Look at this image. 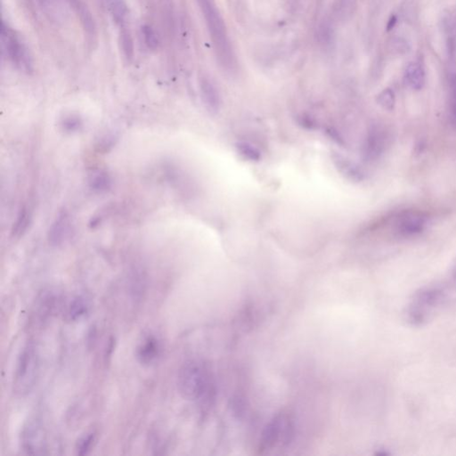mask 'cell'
<instances>
[{
	"label": "cell",
	"instance_id": "obj_1",
	"mask_svg": "<svg viewBox=\"0 0 456 456\" xmlns=\"http://www.w3.org/2000/svg\"><path fill=\"white\" fill-rule=\"evenodd\" d=\"M39 357L33 343H28L21 351L13 376V391L18 396H25L32 390L38 380Z\"/></svg>",
	"mask_w": 456,
	"mask_h": 456
},
{
	"label": "cell",
	"instance_id": "obj_2",
	"mask_svg": "<svg viewBox=\"0 0 456 456\" xmlns=\"http://www.w3.org/2000/svg\"><path fill=\"white\" fill-rule=\"evenodd\" d=\"M198 2L206 19L220 63L227 68H232L233 64L232 51L228 41L226 26L219 11L212 0H198Z\"/></svg>",
	"mask_w": 456,
	"mask_h": 456
},
{
	"label": "cell",
	"instance_id": "obj_3",
	"mask_svg": "<svg viewBox=\"0 0 456 456\" xmlns=\"http://www.w3.org/2000/svg\"><path fill=\"white\" fill-rule=\"evenodd\" d=\"M178 390L182 397L195 400L203 396L208 386L206 368L199 361H189L182 366L178 372Z\"/></svg>",
	"mask_w": 456,
	"mask_h": 456
},
{
	"label": "cell",
	"instance_id": "obj_4",
	"mask_svg": "<svg viewBox=\"0 0 456 456\" xmlns=\"http://www.w3.org/2000/svg\"><path fill=\"white\" fill-rule=\"evenodd\" d=\"M1 42L3 52L17 68L27 72L32 70L33 64L30 51L19 35L4 23L2 24Z\"/></svg>",
	"mask_w": 456,
	"mask_h": 456
},
{
	"label": "cell",
	"instance_id": "obj_5",
	"mask_svg": "<svg viewBox=\"0 0 456 456\" xmlns=\"http://www.w3.org/2000/svg\"><path fill=\"white\" fill-rule=\"evenodd\" d=\"M292 420L286 414H280L271 422L263 433L261 447L272 448L277 443H287L292 435Z\"/></svg>",
	"mask_w": 456,
	"mask_h": 456
},
{
	"label": "cell",
	"instance_id": "obj_6",
	"mask_svg": "<svg viewBox=\"0 0 456 456\" xmlns=\"http://www.w3.org/2000/svg\"><path fill=\"white\" fill-rule=\"evenodd\" d=\"M428 224V219L423 213L418 212H405L397 218L394 229L398 235L411 237L423 232Z\"/></svg>",
	"mask_w": 456,
	"mask_h": 456
},
{
	"label": "cell",
	"instance_id": "obj_7",
	"mask_svg": "<svg viewBox=\"0 0 456 456\" xmlns=\"http://www.w3.org/2000/svg\"><path fill=\"white\" fill-rule=\"evenodd\" d=\"M387 135L380 127L374 126L369 132L363 144V154L369 161L377 160L384 152Z\"/></svg>",
	"mask_w": 456,
	"mask_h": 456
},
{
	"label": "cell",
	"instance_id": "obj_8",
	"mask_svg": "<svg viewBox=\"0 0 456 456\" xmlns=\"http://www.w3.org/2000/svg\"><path fill=\"white\" fill-rule=\"evenodd\" d=\"M21 444L29 454H39L42 451L45 436L39 423L30 422L24 427L21 433Z\"/></svg>",
	"mask_w": 456,
	"mask_h": 456
},
{
	"label": "cell",
	"instance_id": "obj_9",
	"mask_svg": "<svg viewBox=\"0 0 456 456\" xmlns=\"http://www.w3.org/2000/svg\"><path fill=\"white\" fill-rule=\"evenodd\" d=\"M39 8L47 19L56 24L67 20V10L62 0H37Z\"/></svg>",
	"mask_w": 456,
	"mask_h": 456
},
{
	"label": "cell",
	"instance_id": "obj_10",
	"mask_svg": "<svg viewBox=\"0 0 456 456\" xmlns=\"http://www.w3.org/2000/svg\"><path fill=\"white\" fill-rule=\"evenodd\" d=\"M161 353V343L153 335H149L140 343L136 350L139 362L143 364L153 363Z\"/></svg>",
	"mask_w": 456,
	"mask_h": 456
},
{
	"label": "cell",
	"instance_id": "obj_11",
	"mask_svg": "<svg viewBox=\"0 0 456 456\" xmlns=\"http://www.w3.org/2000/svg\"><path fill=\"white\" fill-rule=\"evenodd\" d=\"M200 90L206 109L211 114H217L220 111V97L215 85L207 78H202L200 81Z\"/></svg>",
	"mask_w": 456,
	"mask_h": 456
},
{
	"label": "cell",
	"instance_id": "obj_12",
	"mask_svg": "<svg viewBox=\"0 0 456 456\" xmlns=\"http://www.w3.org/2000/svg\"><path fill=\"white\" fill-rule=\"evenodd\" d=\"M72 8L75 10L77 14L80 16L81 23L85 30L90 37H93L97 33V26L92 13L90 12L87 4L82 0H67Z\"/></svg>",
	"mask_w": 456,
	"mask_h": 456
},
{
	"label": "cell",
	"instance_id": "obj_13",
	"mask_svg": "<svg viewBox=\"0 0 456 456\" xmlns=\"http://www.w3.org/2000/svg\"><path fill=\"white\" fill-rule=\"evenodd\" d=\"M426 75L423 66L419 63H412L406 68L405 81L410 89L421 90L425 85Z\"/></svg>",
	"mask_w": 456,
	"mask_h": 456
},
{
	"label": "cell",
	"instance_id": "obj_14",
	"mask_svg": "<svg viewBox=\"0 0 456 456\" xmlns=\"http://www.w3.org/2000/svg\"><path fill=\"white\" fill-rule=\"evenodd\" d=\"M70 233V221L65 213L56 219L49 230V240L53 244H60L67 238Z\"/></svg>",
	"mask_w": 456,
	"mask_h": 456
},
{
	"label": "cell",
	"instance_id": "obj_15",
	"mask_svg": "<svg viewBox=\"0 0 456 456\" xmlns=\"http://www.w3.org/2000/svg\"><path fill=\"white\" fill-rule=\"evenodd\" d=\"M334 162L339 172L345 176L346 178L353 181L361 180L363 175L360 169L354 162L348 161L346 158L341 154H334Z\"/></svg>",
	"mask_w": 456,
	"mask_h": 456
},
{
	"label": "cell",
	"instance_id": "obj_16",
	"mask_svg": "<svg viewBox=\"0 0 456 456\" xmlns=\"http://www.w3.org/2000/svg\"><path fill=\"white\" fill-rule=\"evenodd\" d=\"M89 309H90V304H89V300L85 297L79 296L75 299H73L72 302L69 305L68 317L70 318V320H72V321L80 320L89 312Z\"/></svg>",
	"mask_w": 456,
	"mask_h": 456
},
{
	"label": "cell",
	"instance_id": "obj_17",
	"mask_svg": "<svg viewBox=\"0 0 456 456\" xmlns=\"http://www.w3.org/2000/svg\"><path fill=\"white\" fill-rule=\"evenodd\" d=\"M109 10L114 21L122 24L127 15V6L125 0H103Z\"/></svg>",
	"mask_w": 456,
	"mask_h": 456
},
{
	"label": "cell",
	"instance_id": "obj_18",
	"mask_svg": "<svg viewBox=\"0 0 456 456\" xmlns=\"http://www.w3.org/2000/svg\"><path fill=\"white\" fill-rule=\"evenodd\" d=\"M235 148L237 152L247 161L257 162L261 159V152L253 144L247 142H239L237 143Z\"/></svg>",
	"mask_w": 456,
	"mask_h": 456
},
{
	"label": "cell",
	"instance_id": "obj_19",
	"mask_svg": "<svg viewBox=\"0 0 456 456\" xmlns=\"http://www.w3.org/2000/svg\"><path fill=\"white\" fill-rule=\"evenodd\" d=\"M119 43L123 52V55L128 61L133 59L135 54L134 41L130 32L126 29H122L119 35Z\"/></svg>",
	"mask_w": 456,
	"mask_h": 456
},
{
	"label": "cell",
	"instance_id": "obj_20",
	"mask_svg": "<svg viewBox=\"0 0 456 456\" xmlns=\"http://www.w3.org/2000/svg\"><path fill=\"white\" fill-rule=\"evenodd\" d=\"M29 223H30V214L28 213L27 210L22 209L13 227V236H21V234L25 232Z\"/></svg>",
	"mask_w": 456,
	"mask_h": 456
},
{
	"label": "cell",
	"instance_id": "obj_21",
	"mask_svg": "<svg viewBox=\"0 0 456 456\" xmlns=\"http://www.w3.org/2000/svg\"><path fill=\"white\" fill-rule=\"evenodd\" d=\"M378 104L386 110H392L396 104V97L392 89H386L378 96Z\"/></svg>",
	"mask_w": 456,
	"mask_h": 456
},
{
	"label": "cell",
	"instance_id": "obj_22",
	"mask_svg": "<svg viewBox=\"0 0 456 456\" xmlns=\"http://www.w3.org/2000/svg\"><path fill=\"white\" fill-rule=\"evenodd\" d=\"M142 34L144 37V43L148 48L155 50L159 46V38L155 30L151 26L144 25L142 27Z\"/></svg>",
	"mask_w": 456,
	"mask_h": 456
},
{
	"label": "cell",
	"instance_id": "obj_23",
	"mask_svg": "<svg viewBox=\"0 0 456 456\" xmlns=\"http://www.w3.org/2000/svg\"><path fill=\"white\" fill-rule=\"evenodd\" d=\"M95 442V434L89 433L81 438L77 445V451L79 455H86L92 448Z\"/></svg>",
	"mask_w": 456,
	"mask_h": 456
},
{
	"label": "cell",
	"instance_id": "obj_24",
	"mask_svg": "<svg viewBox=\"0 0 456 456\" xmlns=\"http://www.w3.org/2000/svg\"><path fill=\"white\" fill-rule=\"evenodd\" d=\"M333 30L328 22H324L319 29V38L322 44L328 45L332 41Z\"/></svg>",
	"mask_w": 456,
	"mask_h": 456
},
{
	"label": "cell",
	"instance_id": "obj_25",
	"mask_svg": "<svg viewBox=\"0 0 456 456\" xmlns=\"http://www.w3.org/2000/svg\"><path fill=\"white\" fill-rule=\"evenodd\" d=\"M63 126L66 130H76L81 126V119L77 116H73V115L69 116L67 118H64Z\"/></svg>",
	"mask_w": 456,
	"mask_h": 456
},
{
	"label": "cell",
	"instance_id": "obj_26",
	"mask_svg": "<svg viewBox=\"0 0 456 456\" xmlns=\"http://www.w3.org/2000/svg\"><path fill=\"white\" fill-rule=\"evenodd\" d=\"M392 46L394 47V51H397V53H406L408 50V46L407 43L403 40L401 38H397L394 39L392 41Z\"/></svg>",
	"mask_w": 456,
	"mask_h": 456
},
{
	"label": "cell",
	"instance_id": "obj_27",
	"mask_svg": "<svg viewBox=\"0 0 456 456\" xmlns=\"http://www.w3.org/2000/svg\"><path fill=\"white\" fill-rule=\"evenodd\" d=\"M107 184H108V179L103 174H98V177L93 180L94 186H96L98 189H102L106 187Z\"/></svg>",
	"mask_w": 456,
	"mask_h": 456
},
{
	"label": "cell",
	"instance_id": "obj_28",
	"mask_svg": "<svg viewBox=\"0 0 456 456\" xmlns=\"http://www.w3.org/2000/svg\"><path fill=\"white\" fill-rule=\"evenodd\" d=\"M396 23H397V17L393 15V16L390 17V19L389 20L388 25H387V30H389V31L392 30L393 28L396 25Z\"/></svg>",
	"mask_w": 456,
	"mask_h": 456
}]
</instances>
